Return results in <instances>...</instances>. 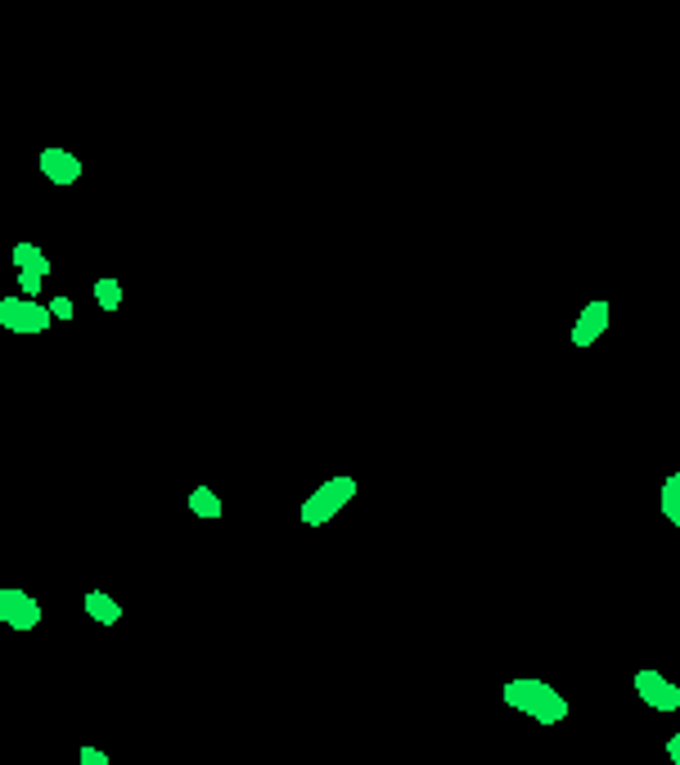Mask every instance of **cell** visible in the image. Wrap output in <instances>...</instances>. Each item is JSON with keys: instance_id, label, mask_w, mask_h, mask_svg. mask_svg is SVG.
Returning <instances> with one entry per match:
<instances>
[{"instance_id": "7c38bea8", "label": "cell", "mask_w": 680, "mask_h": 765, "mask_svg": "<svg viewBox=\"0 0 680 765\" xmlns=\"http://www.w3.org/2000/svg\"><path fill=\"white\" fill-rule=\"evenodd\" d=\"M91 293H95V306H100V311H118V306H122V284H118V279H109V275L95 279Z\"/></svg>"}, {"instance_id": "7a4b0ae2", "label": "cell", "mask_w": 680, "mask_h": 765, "mask_svg": "<svg viewBox=\"0 0 680 765\" xmlns=\"http://www.w3.org/2000/svg\"><path fill=\"white\" fill-rule=\"evenodd\" d=\"M352 500H356V477H329V482H320L316 491L302 500V522H307V527H325V522L338 518Z\"/></svg>"}, {"instance_id": "9c48e42d", "label": "cell", "mask_w": 680, "mask_h": 765, "mask_svg": "<svg viewBox=\"0 0 680 765\" xmlns=\"http://www.w3.org/2000/svg\"><path fill=\"white\" fill-rule=\"evenodd\" d=\"M14 270H19V275H37V279H46L55 266H50V257L37 248V243H19V248H14Z\"/></svg>"}, {"instance_id": "52a82bcc", "label": "cell", "mask_w": 680, "mask_h": 765, "mask_svg": "<svg viewBox=\"0 0 680 765\" xmlns=\"http://www.w3.org/2000/svg\"><path fill=\"white\" fill-rule=\"evenodd\" d=\"M41 176L50 180V185H77V176H82V158L68 149H46L41 153Z\"/></svg>"}, {"instance_id": "30bf717a", "label": "cell", "mask_w": 680, "mask_h": 765, "mask_svg": "<svg viewBox=\"0 0 680 765\" xmlns=\"http://www.w3.org/2000/svg\"><path fill=\"white\" fill-rule=\"evenodd\" d=\"M658 504H662V518H667L671 527L680 531V473H671L667 482H662V491H658Z\"/></svg>"}, {"instance_id": "5bb4252c", "label": "cell", "mask_w": 680, "mask_h": 765, "mask_svg": "<svg viewBox=\"0 0 680 765\" xmlns=\"http://www.w3.org/2000/svg\"><path fill=\"white\" fill-rule=\"evenodd\" d=\"M77 756H82V765H109V752H100V747H91V743H86Z\"/></svg>"}, {"instance_id": "3957f363", "label": "cell", "mask_w": 680, "mask_h": 765, "mask_svg": "<svg viewBox=\"0 0 680 765\" xmlns=\"http://www.w3.org/2000/svg\"><path fill=\"white\" fill-rule=\"evenodd\" d=\"M50 306L28 302V297H0V329L10 333H46L50 329Z\"/></svg>"}, {"instance_id": "5b68a950", "label": "cell", "mask_w": 680, "mask_h": 765, "mask_svg": "<svg viewBox=\"0 0 680 765\" xmlns=\"http://www.w3.org/2000/svg\"><path fill=\"white\" fill-rule=\"evenodd\" d=\"M0 621L14 630H37L41 626V603L28 590H14V585H0Z\"/></svg>"}, {"instance_id": "4fadbf2b", "label": "cell", "mask_w": 680, "mask_h": 765, "mask_svg": "<svg viewBox=\"0 0 680 765\" xmlns=\"http://www.w3.org/2000/svg\"><path fill=\"white\" fill-rule=\"evenodd\" d=\"M73 315H77L73 297H55V302H50V320H73Z\"/></svg>"}, {"instance_id": "6da1fadb", "label": "cell", "mask_w": 680, "mask_h": 765, "mask_svg": "<svg viewBox=\"0 0 680 765\" xmlns=\"http://www.w3.org/2000/svg\"><path fill=\"white\" fill-rule=\"evenodd\" d=\"M505 702L514 711H523V716H532L536 725H563L568 720V698L545 680H509Z\"/></svg>"}, {"instance_id": "ba28073f", "label": "cell", "mask_w": 680, "mask_h": 765, "mask_svg": "<svg viewBox=\"0 0 680 765\" xmlns=\"http://www.w3.org/2000/svg\"><path fill=\"white\" fill-rule=\"evenodd\" d=\"M86 617L100 621V626H118L122 621V608L109 590H86Z\"/></svg>"}, {"instance_id": "8992f818", "label": "cell", "mask_w": 680, "mask_h": 765, "mask_svg": "<svg viewBox=\"0 0 680 765\" xmlns=\"http://www.w3.org/2000/svg\"><path fill=\"white\" fill-rule=\"evenodd\" d=\"M608 324H613V306H608L604 297L586 302L577 315V324H572V347H595V338H604Z\"/></svg>"}, {"instance_id": "8fae6325", "label": "cell", "mask_w": 680, "mask_h": 765, "mask_svg": "<svg viewBox=\"0 0 680 765\" xmlns=\"http://www.w3.org/2000/svg\"><path fill=\"white\" fill-rule=\"evenodd\" d=\"M190 513H199V518H221V500L212 486H194L190 491Z\"/></svg>"}, {"instance_id": "277c9868", "label": "cell", "mask_w": 680, "mask_h": 765, "mask_svg": "<svg viewBox=\"0 0 680 765\" xmlns=\"http://www.w3.org/2000/svg\"><path fill=\"white\" fill-rule=\"evenodd\" d=\"M631 684H635V698H640L644 707H653V711H680V689H676V684H671L662 671H649V666H644V671H635Z\"/></svg>"}, {"instance_id": "9a60e30c", "label": "cell", "mask_w": 680, "mask_h": 765, "mask_svg": "<svg viewBox=\"0 0 680 765\" xmlns=\"http://www.w3.org/2000/svg\"><path fill=\"white\" fill-rule=\"evenodd\" d=\"M667 761H671V765H680V729L667 738Z\"/></svg>"}]
</instances>
